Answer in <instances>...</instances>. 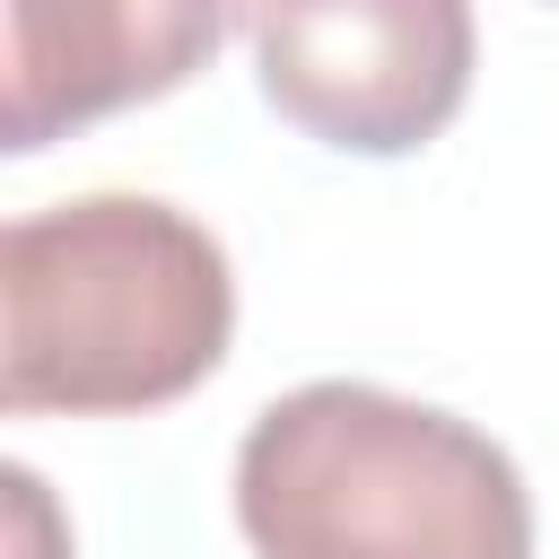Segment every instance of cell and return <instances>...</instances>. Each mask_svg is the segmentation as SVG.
<instances>
[{
	"label": "cell",
	"instance_id": "obj_1",
	"mask_svg": "<svg viewBox=\"0 0 559 559\" xmlns=\"http://www.w3.org/2000/svg\"><path fill=\"white\" fill-rule=\"evenodd\" d=\"M227 253L175 201L87 192L0 236L9 411H157L227 358Z\"/></svg>",
	"mask_w": 559,
	"mask_h": 559
},
{
	"label": "cell",
	"instance_id": "obj_2",
	"mask_svg": "<svg viewBox=\"0 0 559 559\" xmlns=\"http://www.w3.org/2000/svg\"><path fill=\"white\" fill-rule=\"evenodd\" d=\"M236 524L262 559H533V498L472 419L297 384L236 445Z\"/></svg>",
	"mask_w": 559,
	"mask_h": 559
},
{
	"label": "cell",
	"instance_id": "obj_3",
	"mask_svg": "<svg viewBox=\"0 0 559 559\" xmlns=\"http://www.w3.org/2000/svg\"><path fill=\"white\" fill-rule=\"evenodd\" d=\"M253 61L306 140L402 157L472 96V0H253Z\"/></svg>",
	"mask_w": 559,
	"mask_h": 559
},
{
	"label": "cell",
	"instance_id": "obj_4",
	"mask_svg": "<svg viewBox=\"0 0 559 559\" xmlns=\"http://www.w3.org/2000/svg\"><path fill=\"white\" fill-rule=\"evenodd\" d=\"M245 0H0V131L44 148L218 61Z\"/></svg>",
	"mask_w": 559,
	"mask_h": 559
},
{
	"label": "cell",
	"instance_id": "obj_5",
	"mask_svg": "<svg viewBox=\"0 0 559 559\" xmlns=\"http://www.w3.org/2000/svg\"><path fill=\"white\" fill-rule=\"evenodd\" d=\"M9 515H17V559H70V542L52 533V498L26 463H9Z\"/></svg>",
	"mask_w": 559,
	"mask_h": 559
}]
</instances>
